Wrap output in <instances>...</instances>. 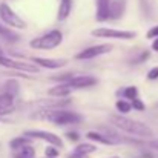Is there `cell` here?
<instances>
[{"label": "cell", "mask_w": 158, "mask_h": 158, "mask_svg": "<svg viewBox=\"0 0 158 158\" xmlns=\"http://www.w3.org/2000/svg\"><path fill=\"white\" fill-rule=\"evenodd\" d=\"M109 120L117 129H120L126 134L141 137V138H149V137L154 135V131L148 124H144L141 121H137V120H132V118H127L124 115H110Z\"/></svg>", "instance_id": "1"}, {"label": "cell", "mask_w": 158, "mask_h": 158, "mask_svg": "<svg viewBox=\"0 0 158 158\" xmlns=\"http://www.w3.org/2000/svg\"><path fill=\"white\" fill-rule=\"evenodd\" d=\"M63 42V32L58 29H52L40 37H35L29 42V46L34 49H55L57 46H60Z\"/></svg>", "instance_id": "2"}, {"label": "cell", "mask_w": 158, "mask_h": 158, "mask_svg": "<svg viewBox=\"0 0 158 158\" xmlns=\"http://www.w3.org/2000/svg\"><path fill=\"white\" fill-rule=\"evenodd\" d=\"M46 118L54 123V124H58V126H63V124H74V123H78L81 121V115L77 114V112H72V110H66V109H54L46 112Z\"/></svg>", "instance_id": "3"}, {"label": "cell", "mask_w": 158, "mask_h": 158, "mask_svg": "<svg viewBox=\"0 0 158 158\" xmlns=\"http://www.w3.org/2000/svg\"><path fill=\"white\" fill-rule=\"evenodd\" d=\"M0 20L6 26L14 28V29H25L26 28V22L19 14H15V11L5 2L0 3Z\"/></svg>", "instance_id": "4"}, {"label": "cell", "mask_w": 158, "mask_h": 158, "mask_svg": "<svg viewBox=\"0 0 158 158\" xmlns=\"http://www.w3.org/2000/svg\"><path fill=\"white\" fill-rule=\"evenodd\" d=\"M91 34L98 39H115V40H132L137 35L134 31H120V29H110V28H97Z\"/></svg>", "instance_id": "5"}, {"label": "cell", "mask_w": 158, "mask_h": 158, "mask_svg": "<svg viewBox=\"0 0 158 158\" xmlns=\"http://www.w3.org/2000/svg\"><path fill=\"white\" fill-rule=\"evenodd\" d=\"M0 66L8 68V69L22 71V72H31V74H37L39 72V66L37 64L28 63V61H22V60H14V58L6 57V55L0 57Z\"/></svg>", "instance_id": "6"}, {"label": "cell", "mask_w": 158, "mask_h": 158, "mask_svg": "<svg viewBox=\"0 0 158 158\" xmlns=\"http://www.w3.org/2000/svg\"><path fill=\"white\" fill-rule=\"evenodd\" d=\"M23 135L28 137V138H31V140H43V141L52 144V146L58 148V149L63 146V140L57 134L48 132V131H37V129H34V131H26Z\"/></svg>", "instance_id": "7"}, {"label": "cell", "mask_w": 158, "mask_h": 158, "mask_svg": "<svg viewBox=\"0 0 158 158\" xmlns=\"http://www.w3.org/2000/svg\"><path fill=\"white\" fill-rule=\"evenodd\" d=\"M114 49V46L110 43H103V45H95V46H89L83 51H80L78 54H75V58L77 60H91V58H95L98 55H105L109 54Z\"/></svg>", "instance_id": "8"}, {"label": "cell", "mask_w": 158, "mask_h": 158, "mask_svg": "<svg viewBox=\"0 0 158 158\" xmlns=\"http://www.w3.org/2000/svg\"><path fill=\"white\" fill-rule=\"evenodd\" d=\"M31 63L45 68V69H60L66 66V60L64 58H45V57H31Z\"/></svg>", "instance_id": "9"}, {"label": "cell", "mask_w": 158, "mask_h": 158, "mask_svg": "<svg viewBox=\"0 0 158 158\" xmlns=\"http://www.w3.org/2000/svg\"><path fill=\"white\" fill-rule=\"evenodd\" d=\"M66 83H69V86L72 89H86V88L95 86L98 83V80L94 75H75Z\"/></svg>", "instance_id": "10"}, {"label": "cell", "mask_w": 158, "mask_h": 158, "mask_svg": "<svg viewBox=\"0 0 158 158\" xmlns=\"http://www.w3.org/2000/svg\"><path fill=\"white\" fill-rule=\"evenodd\" d=\"M127 8V0H112L110 2V11H109V20H120Z\"/></svg>", "instance_id": "11"}, {"label": "cell", "mask_w": 158, "mask_h": 158, "mask_svg": "<svg viewBox=\"0 0 158 158\" xmlns=\"http://www.w3.org/2000/svg\"><path fill=\"white\" fill-rule=\"evenodd\" d=\"M95 151H97L95 144H92V143H81V144H77L74 148V151L71 152V155L68 158H88L89 154H92Z\"/></svg>", "instance_id": "12"}, {"label": "cell", "mask_w": 158, "mask_h": 158, "mask_svg": "<svg viewBox=\"0 0 158 158\" xmlns=\"http://www.w3.org/2000/svg\"><path fill=\"white\" fill-rule=\"evenodd\" d=\"M110 2L112 0H95V20L106 22L109 20V11H110Z\"/></svg>", "instance_id": "13"}, {"label": "cell", "mask_w": 158, "mask_h": 158, "mask_svg": "<svg viewBox=\"0 0 158 158\" xmlns=\"http://www.w3.org/2000/svg\"><path fill=\"white\" fill-rule=\"evenodd\" d=\"M86 137H88V140L95 141V143H102V144H105V146H112V144H117V143H118L117 138H114V137H110V135H106V134L95 132V131H89V132L86 134Z\"/></svg>", "instance_id": "14"}, {"label": "cell", "mask_w": 158, "mask_h": 158, "mask_svg": "<svg viewBox=\"0 0 158 158\" xmlns=\"http://www.w3.org/2000/svg\"><path fill=\"white\" fill-rule=\"evenodd\" d=\"M14 109V95L8 92L0 94V115H8Z\"/></svg>", "instance_id": "15"}, {"label": "cell", "mask_w": 158, "mask_h": 158, "mask_svg": "<svg viewBox=\"0 0 158 158\" xmlns=\"http://www.w3.org/2000/svg\"><path fill=\"white\" fill-rule=\"evenodd\" d=\"M71 92H72V88L69 86V83H60V85L54 86V88H51V89L48 91V94H49L51 97H57V98H64V97H68Z\"/></svg>", "instance_id": "16"}, {"label": "cell", "mask_w": 158, "mask_h": 158, "mask_svg": "<svg viewBox=\"0 0 158 158\" xmlns=\"http://www.w3.org/2000/svg\"><path fill=\"white\" fill-rule=\"evenodd\" d=\"M71 9H72V0H60L58 11H57V20L58 22L66 20L71 14Z\"/></svg>", "instance_id": "17"}, {"label": "cell", "mask_w": 158, "mask_h": 158, "mask_svg": "<svg viewBox=\"0 0 158 158\" xmlns=\"http://www.w3.org/2000/svg\"><path fill=\"white\" fill-rule=\"evenodd\" d=\"M5 23H0V37L5 42H17L19 40V34L15 31H12L9 26H3Z\"/></svg>", "instance_id": "18"}, {"label": "cell", "mask_w": 158, "mask_h": 158, "mask_svg": "<svg viewBox=\"0 0 158 158\" xmlns=\"http://www.w3.org/2000/svg\"><path fill=\"white\" fill-rule=\"evenodd\" d=\"M28 144H31V138H28V137H15V138H12L11 141H9V148L11 149H14V151H20L22 148H25V146H28Z\"/></svg>", "instance_id": "19"}, {"label": "cell", "mask_w": 158, "mask_h": 158, "mask_svg": "<svg viewBox=\"0 0 158 158\" xmlns=\"http://www.w3.org/2000/svg\"><path fill=\"white\" fill-rule=\"evenodd\" d=\"M118 94L123 95L124 100H131V102L135 100V98H138V89H137V86H127V88L121 89Z\"/></svg>", "instance_id": "20"}, {"label": "cell", "mask_w": 158, "mask_h": 158, "mask_svg": "<svg viewBox=\"0 0 158 158\" xmlns=\"http://www.w3.org/2000/svg\"><path fill=\"white\" fill-rule=\"evenodd\" d=\"M115 107H117V110L121 114V115H124V114H129L131 110H132V105L127 102V100H118L117 103H115Z\"/></svg>", "instance_id": "21"}, {"label": "cell", "mask_w": 158, "mask_h": 158, "mask_svg": "<svg viewBox=\"0 0 158 158\" xmlns=\"http://www.w3.org/2000/svg\"><path fill=\"white\" fill-rule=\"evenodd\" d=\"M17 157H20V158H35V149H34L31 144H28V146H25V148H22V149L19 151Z\"/></svg>", "instance_id": "22"}, {"label": "cell", "mask_w": 158, "mask_h": 158, "mask_svg": "<svg viewBox=\"0 0 158 158\" xmlns=\"http://www.w3.org/2000/svg\"><path fill=\"white\" fill-rule=\"evenodd\" d=\"M3 92H8V94H11V95L17 94V92H19V85H17V81L8 80V81L5 83V91H3Z\"/></svg>", "instance_id": "23"}, {"label": "cell", "mask_w": 158, "mask_h": 158, "mask_svg": "<svg viewBox=\"0 0 158 158\" xmlns=\"http://www.w3.org/2000/svg\"><path fill=\"white\" fill-rule=\"evenodd\" d=\"M60 152H58V148H55L52 144H49L46 149H45V157L46 158H58Z\"/></svg>", "instance_id": "24"}, {"label": "cell", "mask_w": 158, "mask_h": 158, "mask_svg": "<svg viewBox=\"0 0 158 158\" xmlns=\"http://www.w3.org/2000/svg\"><path fill=\"white\" fill-rule=\"evenodd\" d=\"M131 105H132V109H135V110H138V112H143V110L146 109L144 103H143L140 98H135V100H132V102H131Z\"/></svg>", "instance_id": "25"}, {"label": "cell", "mask_w": 158, "mask_h": 158, "mask_svg": "<svg viewBox=\"0 0 158 158\" xmlns=\"http://www.w3.org/2000/svg\"><path fill=\"white\" fill-rule=\"evenodd\" d=\"M146 39H149V40H151V39H154V40L158 39V25L152 26V28L146 32Z\"/></svg>", "instance_id": "26"}, {"label": "cell", "mask_w": 158, "mask_h": 158, "mask_svg": "<svg viewBox=\"0 0 158 158\" xmlns=\"http://www.w3.org/2000/svg\"><path fill=\"white\" fill-rule=\"evenodd\" d=\"M157 78H158V66L157 68H152L148 72V80H157Z\"/></svg>", "instance_id": "27"}, {"label": "cell", "mask_w": 158, "mask_h": 158, "mask_svg": "<svg viewBox=\"0 0 158 158\" xmlns=\"http://www.w3.org/2000/svg\"><path fill=\"white\" fill-rule=\"evenodd\" d=\"M66 137H68L71 141H78L80 134H78V132H68V134H66Z\"/></svg>", "instance_id": "28"}, {"label": "cell", "mask_w": 158, "mask_h": 158, "mask_svg": "<svg viewBox=\"0 0 158 158\" xmlns=\"http://www.w3.org/2000/svg\"><path fill=\"white\" fill-rule=\"evenodd\" d=\"M152 51L158 52V39H155V40L152 42Z\"/></svg>", "instance_id": "29"}, {"label": "cell", "mask_w": 158, "mask_h": 158, "mask_svg": "<svg viewBox=\"0 0 158 158\" xmlns=\"http://www.w3.org/2000/svg\"><path fill=\"white\" fill-rule=\"evenodd\" d=\"M2 55H5V54H3V49L0 48V57H2Z\"/></svg>", "instance_id": "30"}, {"label": "cell", "mask_w": 158, "mask_h": 158, "mask_svg": "<svg viewBox=\"0 0 158 158\" xmlns=\"http://www.w3.org/2000/svg\"><path fill=\"white\" fill-rule=\"evenodd\" d=\"M109 158H120L118 155H114V157H109Z\"/></svg>", "instance_id": "31"}, {"label": "cell", "mask_w": 158, "mask_h": 158, "mask_svg": "<svg viewBox=\"0 0 158 158\" xmlns=\"http://www.w3.org/2000/svg\"><path fill=\"white\" fill-rule=\"evenodd\" d=\"M15 158H20V157H15Z\"/></svg>", "instance_id": "32"}]
</instances>
